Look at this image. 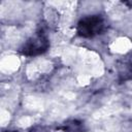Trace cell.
<instances>
[{
	"label": "cell",
	"mask_w": 132,
	"mask_h": 132,
	"mask_svg": "<svg viewBox=\"0 0 132 132\" xmlns=\"http://www.w3.org/2000/svg\"><path fill=\"white\" fill-rule=\"evenodd\" d=\"M105 20L100 14L86 15L76 24V34L82 38H92L100 35L105 31Z\"/></svg>",
	"instance_id": "obj_1"
},
{
	"label": "cell",
	"mask_w": 132,
	"mask_h": 132,
	"mask_svg": "<svg viewBox=\"0 0 132 132\" xmlns=\"http://www.w3.org/2000/svg\"><path fill=\"white\" fill-rule=\"evenodd\" d=\"M50 47L47 34L43 30L36 31L21 46L20 53L26 57H36L44 54Z\"/></svg>",
	"instance_id": "obj_2"
},
{
	"label": "cell",
	"mask_w": 132,
	"mask_h": 132,
	"mask_svg": "<svg viewBox=\"0 0 132 132\" xmlns=\"http://www.w3.org/2000/svg\"><path fill=\"white\" fill-rule=\"evenodd\" d=\"M118 73L121 81L132 79V53L123 57L118 63Z\"/></svg>",
	"instance_id": "obj_3"
},
{
	"label": "cell",
	"mask_w": 132,
	"mask_h": 132,
	"mask_svg": "<svg viewBox=\"0 0 132 132\" xmlns=\"http://www.w3.org/2000/svg\"><path fill=\"white\" fill-rule=\"evenodd\" d=\"M58 130L61 132H84L85 126L81 121L69 120V121L65 122L62 126L58 127Z\"/></svg>",
	"instance_id": "obj_4"
},
{
	"label": "cell",
	"mask_w": 132,
	"mask_h": 132,
	"mask_svg": "<svg viewBox=\"0 0 132 132\" xmlns=\"http://www.w3.org/2000/svg\"><path fill=\"white\" fill-rule=\"evenodd\" d=\"M4 132H16V131H4Z\"/></svg>",
	"instance_id": "obj_5"
}]
</instances>
